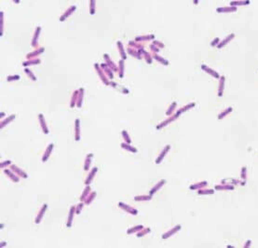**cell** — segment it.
Wrapping results in <instances>:
<instances>
[{
	"mask_svg": "<svg viewBox=\"0 0 258 248\" xmlns=\"http://www.w3.org/2000/svg\"><path fill=\"white\" fill-rule=\"evenodd\" d=\"M91 157H92V154H89L86 158V162H85V166H84V170L85 171H89V168L90 166L91 163Z\"/></svg>",
	"mask_w": 258,
	"mask_h": 248,
	"instance_id": "obj_38",
	"label": "cell"
},
{
	"mask_svg": "<svg viewBox=\"0 0 258 248\" xmlns=\"http://www.w3.org/2000/svg\"><path fill=\"white\" fill-rule=\"evenodd\" d=\"M224 84H226V77L221 76L219 78V87H218V97H223L224 91Z\"/></svg>",
	"mask_w": 258,
	"mask_h": 248,
	"instance_id": "obj_6",
	"label": "cell"
},
{
	"mask_svg": "<svg viewBox=\"0 0 258 248\" xmlns=\"http://www.w3.org/2000/svg\"><path fill=\"white\" fill-rule=\"evenodd\" d=\"M80 120L77 119L75 121V138H76V141H79L80 139Z\"/></svg>",
	"mask_w": 258,
	"mask_h": 248,
	"instance_id": "obj_11",
	"label": "cell"
},
{
	"mask_svg": "<svg viewBox=\"0 0 258 248\" xmlns=\"http://www.w3.org/2000/svg\"><path fill=\"white\" fill-rule=\"evenodd\" d=\"M232 111H233V108H232L231 106L227 107V108H226V109H224V110H223L221 113H219V114H218L217 119H218L219 120L224 119V117H226L228 114H230V113H231Z\"/></svg>",
	"mask_w": 258,
	"mask_h": 248,
	"instance_id": "obj_21",
	"label": "cell"
},
{
	"mask_svg": "<svg viewBox=\"0 0 258 248\" xmlns=\"http://www.w3.org/2000/svg\"><path fill=\"white\" fill-rule=\"evenodd\" d=\"M151 232V229H149V228H144L142 230H140V232L137 233V237H143V236H144L145 234H147V233H149Z\"/></svg>",
	"mask_w": 258,
	"mask_h": 248,
	"instance_id": "obj_43",
	"label": "cell"
},
{
	"mask_svg": "<svg viewBox=\"0 0 258 248\" xmlns=\"http://www.w3.org/2000/svg\"><path fill=\"white\" fill-rule=\"evenodd\" d=\"M153 58H154V59H156V60H157V61L161 62L162 64H164L165 65H169V62H168V61H166L165 59L161 58V57H160V56H159V55H157L156 53H154V54H153Z\"/></svg>",
	"mask_w": 258,
	"mask_h": 248,
	"instance_id": "obj_44",
	"label": "cell"
},
{
	"mask_svg": "<svg viewBox=\"0 0 258 248\" xmlns=\"http://www.w3.org/2000/svg\"><path fill=\"white\" fill-rule=\"evenodd\" d=\"M165 183H166V180H164V179H162V180H160V181L157 183L155 187H154L152 190H151V191H150V195H154L155 194V193L157 192V191H159L160 188H162L165 185Z\"/></svg>",
	"mask_w": 258,
	"mask_h": 248,
	"instance_id": "obj_18",
	"label": "cell"
},
{
	"mask_svg": "<svg viewBox=\"0 0 258 248\" xmlns=\"http://www.w3.org/2000/svg\"><path fill=\"white\" fill-rule=\"evenodd\" d=\"M9 164H10V161H7L6 162H2L0 166H1V168H4V167H5V165H9Z\"/></svg>",
	"mask_w": 258,
	"mask_h": 248,
	"instance_id": "obj_56",
	"label": "cell"
},
{
	"mask_svg": "<svg viewBox=\"0 0 258 248\" xmlns=\"http://www.w3.org/2000/svg\"><path fill=\"white\" fill-rule=\"evenodd\" d=\"M220 38L219 37H215V38L211 42V47H217V46L219 45V43H220Z\"/></svg>",
	"mask_w": 258,
	"mask_h": 248,
	"instance_id": "obj_49",
	"label": "cell"
},
{
	"mask_svg": "<svg viewBox=\"0 0 258 248\" xmlns=\"http://www.w3.org/2000/svg\"><path fill=\"white\" fill-rule=\"evenodd\" d=\"M90 14H91V15H93V14L95 13V10H94V7H95L94 4H95V1H90Z\"/></svg>",
	"mask_w": 258,
	"mask_h": 248,
	"instance_id": "obj_52",
	"label": "cell"
},
{
	"mask_svg": "<svg viewBox=\"0 0 258 248\" xmlns=\"http://www.w3.org/2000/svg\"><path fill=\"white\" fill-rule=\"evenodd\" d=\"M176 106H177V104H176V103H175V102L172 104V106H170L169 107V110L167 111V115H168V116H170V115L172 114V113L174 111V108L176 107Z\"/></svg>",
	"mask_w": 258,
	"mask_h": 248,
	"instance_id": "obj_48",
	"label": "cell"
},
{
	"mask_svg": "<svg viewBox=\"0 0 258 248\" xmlns=\"http://www.w3.org/2000/svg\"><path fill=\"white\" fill-rule=\"evenodd\" d=\"M98 172V168L97 167H94L92 170H91V172L89 174V175H88V177H87V179H86V185L87 186H89V185L90 184V182L92 181V179L94 178V175H95V174H96Z\"/></svg>",
	"mask_w": 258,
	"mask_h": 248,
	"instance_id": "obj_20",
	"label": "cell"
},
{
	"mask_svg": "<svg viewBox=\"0 0 258 248\" xmlns=\"http://www.w3.org/2000/svg\"><path fill=\"white\" fill-rule=\"evenodd\" d=\"M207 185H208L207 181H201V182L196 183L194 185H191V186L189 187V188L191 190H201V188H204Z\"/></svg>",
	"mask_w": 258,
	"mask_h": 248,
	"instance_id": "obj_12",
	"label": "cell"
},
{
	"mask_svg": "<svg viewBox=\"0 0 258 248\" xmlns=\"http://www.w3.org/2000/svg\"><path fill=\"white\" fill-rule=\"evenodd\" d=\"M15 117H16L15 115H11V116H10V117H8L7 119H6L5 120H3L2 122H1V124H0V129H3L7 124H9L10 122H11V121L15 119Z\"/></svg>",
	"mask_w": 258,
	"mask_h": 248,
	"instance_id": "obj_28",
	"label": "cell"
},
{
	"mask_svg": "<svg viewBox=\"0 0 258 248\" xmlns=\"http://www.w3.org/2000/svg\"><path fill=\"white\" fill-rule=\"evenodd\" d=\"M101 67H102V69H103V70H105V73L108 75V77H109L110 78H114V76H113V70H112L109 66H106L105 64H102L101 65Z\"/></svg>",
	"mask_w": 258,
	"mask_h": 248,
	"instance_id": "obj_31",
	"label": "cell"
},
{
	"mask_svg": "<svg viewBox=\"0 0 258 248\" xmlns=\"http://www.w3.org/2000/svg\"><path fill=\"white\" fill-rule=\"evenodd\" d=\"M24 71H25V73L27 74V76H28V77L30 78L31 79H32V80H34V81H36V76L32 73V71H31V70H29L28 68H25V70H24Z\"/></svg>",
	"mask_w": 258,
	"mask_h": 248,
	"instance_id": "obj_47",
	"label": "cell"
},
{
	"mask_svg": "<svg viewBox=\"0 0 258 248\" xmlns=\"http://www.w3.org/2000/svg\"><path fill=\"white\" fill-rule=\"evenodd\" d=\"M234 38H235V34H233V33H232V34H229V35L227 36L223 40L220 41L219 45L217 46V49H222V48H224V47H226V46H227L228 43H229V42H231Z\"/></svg>",
	"mask_w": 258,
	"mask_h": 248,
	"instance_id": "obj_3",
	"label": "cell"
},
{
	"mask_svg": "<svg viewBox=\"0 0 258 248\" xmlns=\"http://www.w3.org/2000/svg\"><path fill=\"white\" fill-rule=\"evenodd\" d=\"M53 146H54L53 144H49V145L48 148L46 149V151L44 152V155H43V158H42V161L43 162H46V161H48V159L49 158V156H51V153L52 152V150H53Z\"/></svg>",
	"mask_w": 258,
	"mask_h": 248,
	"instance_id": "obj_15",
	"label": "cell"
},
{
	"mask_svg": "<svg viewBox=\"0 0 258 248\" xmlns=\"http://www.w3.org/2000/svg\"><path fill=\"white\" fill-rule=\"evenodd\" d=\"M8 81H11V80H18V79H20V76H10V77L7 78Z\"/></svg>",
	"mask_w": 258,
	"mask_h": 248,
	"instance_id": "obj_51",
	"label": "cell"
},
{
	"mask_svg": "<svg viewBox=\"0 0 258 248\" xmlns=\"http://www.w3.org/2000/svg\"><path fill=\"white\" fill-rule=\"evenodd\" d=\"M95 68H96V70H97V72H98V74H99V76H100V78H101V79H102V81L105 84V85H109V81L107 80V78H106V77H105V72L103 73V71H102V69H101V67H100L97 64H95Z\"/></svg>",
	"mask_w": 258,
	"mask_h": 248,
	"instance_id": "obj_13",
	"label": "cell"
},
{
	"mask_svg": "<svg viewBox=\"0 0 258 248\" xmlns=\"http://www.w3.org/2000/svg\"><path fill=\"white\" fill-rule=\"evenodd\" d=\"M170 145H167L163 149H162V151H161L160 155L159 156V158H157V159H156V164H159V163L161 162L162 159H164V157L166 156V155H167V153L170 151Z\"/></svg>",
	"mask_w": 258,
	"mask_h": 248,
	"instance_id": "obj_10",
	"label": "cell"
},
{
	"mask_svg": "<svg viewBox=\"0 0 258 248\" xmlns=\"http://www.w3.org/2000/svg\"><path fill=\"white\" fill-rule=\"evenodd\" d=\"M151 49H152L153 52H159V48H157V47H156V45H154V44L151 45Z\"/></svg>",
	"mask_w": 258,
	"mask_h": 248,
	"instance_id": "obj_55",
	"label": "cell"
},
{
	"mask_svg": "<svg viewBox=\"0 0 258 248\" xmlns=\"http://www.w3.org/2000/svg\"><path fill=\"white\" fill-rule=\"evenodd\" d=\"M95 196H96V192L90 193V196H88V198H87V199L85 200V203H86V204H90V203H92V201L94 200Z\"/></svg>",
	"mask_w": 258,
	"mask_h": 248,
	"instance_id": "obj_42",
	"label": "cell"
},
{
	"mask_svg": "<svg viewBox=\"0 0 258 248\" xmlns=\"http://www.w3.org/2000/svg\"><path fill=\"white\" fill-rule=\"evenodd\" d=\"M90 187L87 186L84 192H83V194L80 196V201H84L87 198H88V195L90 194Z\"/></svg>",
	"mask_w": 258,
	"mask_h": 248,
	"instance_id": "obj_35",
	"label": "cell"
},
{
	"mask_svg": "<svg viewBox=\"0 0 258 248\" xmlns=\"http://www.w3.org/2000/svg\"><path fill=\"white\" fill-rule=\"evenodd\" d=\"M195 106H196V104H195V103H190V104H187V106H183L182 108H180V109H179V110L177 111V113H176V115H175V116L178 117L179 116H180V115L182 114V113H184V112H185V111H187V110H189V109L195 107Z\"/></svg>",
	"mask_w": 258,
	"mask_h": 248,
	"instance_id": "obj_16",
	"label": "cell"
},
{
	"mask_svg": "<svg viewBox=\"0 0 258 248\" xmlns=\"http://www.w3.org/2000/svg\"><path fill=\"white\" fill-rule=\"evenodd\" d=\"M47 208H48V204H44L42 206V208L40 209L39 213L37 214V216L36 217V220H35L36 224H39L41 222V220H42V218H43L45 213H46V210H47Z\"/></svg>",
	"mask_w": 258,
	"mask_h": 248,
	"instance_id": "obj_9",
	"label": "cell"
},
{
	"mask_svg": "<svg viewBox=\"0 0 258 248\" xmlns=\"http://www.w3.org/2000/svg\"><path fill=\"white\" fill-rule=\"evenodd\" d=\"M103 58L105 59L106 65H108V66H109L113 71H116V66L115 65L114 62L110 60V58H109V56H108V54H105V55H103Z\"/></svg>",
	"mask_w": 258,
	"mask_h": 248,
	"instance_id": "obj_26",
	"label": "cell"
},
{
	"mask_svg": "<svg viewBox=\"0 0 258 248\" xmlns=\"http://www.w3.org/2000/svg\"><path fill=\"white\" fill-rule=\"evenodd\" d=\"M152 199V195H143V196H136L134 200L136 201H150Z\"/></svg>",
	"mask_w": 258,
	"mask_h": 248,
	"instance_id": "obj_37",
	"label": "cell"
},
{
	"mask_svg": "<svg viewBox=\"0 0 258 248\" xmlns=\"http://www.w3.org/2000/svg\"><path fill=\"white\" fill-rule=\"evenodd\" d=\"M144 229V226L143 225H138V226H135V227H133V228H131V229H128V234H132V233H134V232H140V230H142Z\"/></svg>",
	"mask_w": 258,
	"mask_h": 248,
	"instance_id": "obj_33",
	"label": "cell"
},
{
	"mask_svg": "<svg viewBox=\"0 0 258 248\" xmlns=\"http://www.w3.org/2000/svg\"><path fill=\"white\" fill-rule=\"evenodd\" d=\"M1 34H3V12H1Z\"/></svg>",
	"mask_w": 258,
	"mask_h": 248,
	"instance_id": "obj_57",
	"label": "cell"
},
{
	"mask_svg": "<svg viewBox=\"0 0 258 248\" xmlns=\"http://www.w3.org/2000/svg\"><path fill=\"white\" fill-rule=\"evenodd\" d=\"M119 77L120 78H123V75H124V60H121L119 61Z\"/></svg>",
	"mask_w": 258,
	"mask_h": 248,
	"instance_id": "obj_45",
	"label": "cell"
},
{
	"mask_svg": "<svg viewBox=\"0 0 258 248\" xmlns=\"http://www.w3.org/2000/svg\"><path fill=\"white\" fill-rule=\"evenodd\" d=\"M4 115H5V114H4V112H2L1 114H0V116H1V117H4Z\"/></svg>",
	"mask_w": 258,
	"mask_h": 248,
	"instance_id": "obj_59",
	"label": "cell"
},
{
	"mask_svg": "<svg viewBox=\"0 0 258 248\" xmlns=\"http://www.w3.org/2000/svg\"><path fill=\"white\" fill-rule=\"evenodd\" d=\"M251 245H252V240H247L246 243H245V245H243V247L244 248H248V247H250Z\"/></svg>",
	"mask_w": 258,
	"mask_h": 248,
	"instance_id": "obj_54",
	"label": "cell"
},
{
	"mask_svg": "<svg viewBox=\"0 0 258 248\" xmlns=\"http://www.w3.org/2000/svg\"><path fill=\"white\" fill-rule=\"evenodd\" d=\"M78 96H79V90H78V91H75L74 93H73V96H72V99H71V104H70V106H71L72 108L75 106V104L77 103Z\"/></svg>",
	"mask_w": 258,
	"mask_h": 248,
	"instance_id": "obj_25",
	"label": "cell"
},
{
	"mask_svg": "<svg viewBox=\"0 0 258 248\" xmlns=\"http://www.w3.org/2000/svg\"><path fill=\"white\" fill-rule=\"evenodd\" d=\"M177 119V117L174 115V116H172V117H169V119H167L166 120H164V121H162V122L159 124V125H157V130H159V129H161L162 127H164V126H167L169 123H170V122H172L173 120H175Z\"/></svg>",
	"mask_w": 258,
	"mask_h": 248,
	"instance_id": "obj_22",
	"label": "cell"
},
{
	"mask_svg": "<svg viewBox=\"0 0 258 248\" xmlns=\"http://www.w3.org/2000/svg\"><path fill=\"white\" fill-rule=\"evenodd\" d=\"M221 184H228V185H233V186H237V185L245 186V185H246V182L240 181V180L236 179V178H224L221 181Z\"/></svg>",
	"mask_w": 258,
	"mask_h": 248,
	"instance_id": "obj_1",
	"label": "cell"
},
{
	"mask_svg": "<svg viewBox=\"0 0 258 248\" xmlns=\"http://www.w3.org/2000/svg\"><path fill=\"white\" fill-rule=\"evenodd\" d=\"M118 49H119V52H120V54H121V56H122V60H126L127 59V56H126V54H125V52H124V49H123V45H122V43L121 42H118Z\"/></svg>",
	"mask_w": 258,
	"mask_h": 248,
	"instance_id": "obj_40",
	"label": "cell"
},
{
	"mask_svg": "<svg viewBox=\"0 0 258 248\" xmlns=\"http://www.w3.org/2000/svg\"><path fill=\"white\" fill-rule=\"evenodd\" d=\"M38 117H39V121H40V124H41V128H42L43 130V133L45 134H48L49 133V129L47 127V125H46V121L44 120V116L43 114H39L38 115Z\"/></svg>",
	"mask_w": 258,
	"mask_h": 248,
	"instance_id": "obj_23",
	"label": "cell"
},
{
	"mask_svg": "<svg viewBox=\"0 0 258 248\" xmlns=\"http://www.w3.org/2000/svg\"><path fill=\"white\" fill-rule=\"evenodd\" d=\"M83 205H84V203H82V201H81V203H80L79 204H78V205H77V206H78V207H77V208L76 209V213H77V215H78V214H79V213H80V210H81V209L83 208Z\"/></svg>",
	"mask_w": 258,
	"mask_h": 248,
	"instance_id": "obj_53",
	"label": "cell"
},
{
	"mask_svg": "<svg viewBox=\"0 0 258 248\" xmlns=\"http://www.w3.org/2000/svg\"><path fill=\"white\" fill-rule=\"evenodd\" d=\"M201 69L204 71V72H206L207 74H209L210 76H211V77L216 78V79H219L220 78H221V76L219 75L218 72H216L215 70H214L213 68H211V67H209V66H207L206 65H201Z\"/></svg>",
	"mask_w": 258,
	"mask_h": 248,
	"instance_id": "obj_2",
	"label": "cell"
},
{
	"mask_svg": "<svg viewBox=\"0 0 258 248\" xmlns=\"http://www.w3.org/2000/svg\"><path fill=\"white\" fill-rule=\"evenodd\" d=\"M75 212H76V206H72L71 208H70L69 216L67 218V223H66L67 228H71V227H72V222H73V217H74V215H75Z\"/></svg>",
	"mask_w": 258,
	"mask_h": 248,
	"instance_id": "obj_14",
	"label": "cell"
},
{
	"mask_svg": "<svg viewBox=\"0 0 258 248\" xmlns=\"http://www.w3.org/2000/svg\"><path fill=\"white\" fill-rule=\"evenodd\" d=\"M214 190H204V188H201V190H198V195H213L214 194Z\"/></svg>",
	"mask_w": 258,
	"mask_h": 248,
	"instance_id": "obj_32",
	"label": "cell"
},
{
	"mask_svg": "<svg viewBox=\"0 0 258 248\" xmlns=\"http://www.w3.org/2000/svg\"><path fill=\"white\" fill-rule=\"evenodd\" d=\"M240 178L242 179V181H245V182H246V180H247V167L243 166L242 168H241Z\"/></svg>",
	"mask_w": 258,
	"mask_h": 248,
	"instance_id": "obj_39",
	"label": "cell"
},
{
	"mask_svg": "<svg viewBox=\"0 0 258 248\" xmlns=\"http://www.w3.org/2000/svg\"><path fill=\"white\" fill-rule=\"evenodd\" d=\"M40 30H41V28H40L39 26L36 29L35 36H34V38H33V43H32V46H33V47H36V44H37V40H38V36H39Z\"/></svg>",
	"mask_w": 258,
	"mask_h": 248,
	"instance_id": "obj_29",
	"label": "cell"
},
{
	"mask_svg": "<svg viewBox=\"0 0 258 248\" xmlns=\"http://www.w3.org/2000/svg\"><path fill=\"white\" fill-rule=\"evenodd\" d=\"M41 61L39 60V59H34V60H29L27 62H24L23 65V66H27V65H37V64H40Z\"/></svg>",
	"mask_w": 258,
	"mask_h": 248,
	"instance_id": "obj_36",
	"label": "cell"
},
{
	"mask_svg": "<svg viewBox=\"0 0 258 248\" xmlns=\"http://www.w3.org/2000/svg\"><path fill=\"white\" fill-rule=\"evenodd\" d=\"M181 228H182L181 225H176L173 229H170L169 232H167L166 233H164L163 235H162V239H168V238H170V236H172V235L175 234L177 232H179V230L181 229Z\"/></svg>",
	"mask_w": 258,
	"mask_h": 248,
	"instance_id": "obj_8",
	"label": "cell"
},
{
	"mask_svg": "<svg viewBox=\"0 0 258 248\" xmlns=\"http://www.w3.org/2000/svg\"><path fill=\"white\" fill-rule=\"evenodd\" d=\"M214 190H219V191L234 190L235 186H233V185H228V184H220V185H216V186L214 187Z\"/></svg>",
	"mask_w": 258,
	"mask_h": 248,
	"instance_id": "obj_5",
	"label": "cell"
},
{
	"mask_svg": "<svg viewBox=\"0 0 258 248\" xmlns=\"http://www.w3.org/2000/svg\"><path fill=\"white\" fill-rule=\"evenodd\" d=\"M83 93H84V89L81 88V89H79V96H78V101H77V107H81L82 100H83Z\"/></svg>",
	"mask_w": 258,
	"mask_h": 248,
	"instance_id": "obj_41",
	"label": "cell"
},
{
	"mask_svg": "<svg viewBox=\"0 0 258 248\" xmlns=\"http://www.w3.org/2000/svg\"><path fill=\"white\" fill-rule=\"evenodd\" d=\"M238 10V8L236 7H222V8H216V11L218 13H231V12H236Z\"/></svg>",
	"mask_w": 258,
	"mask_h": 248,
	"instance_id": "obj_7",
	"label": "cell"
},
{
	"mask_svg": "<svg viewBox=\"0 0 258 248\" xmlns=\"http://www.w3.org/2000/svg\"><path fill=\"white\" fill-rule=\"evenodd\" d=\"M122 136H123V138L125 139V143H128V144H131V138H130V136H129V134H128V133L125 131V130H123L122 131Z\"/></svg>",
	"mask_w": 258,
	"mask_h": 248,
	"instance_id": "obj_46",
	"label": "cell"
},
{
	"mask_svg": "<svg viewBox=\"0 0 258 248\" xmlns=\"http://www.w3.org/2000/svg\"><path fill=\"white\" fill-rule=\"evenodd\" d=\"M121 148L123 149H126V150L131 151V152H133V153H136L137 152V149L135 148H133V146H130V144H128V143H122V144H121Z\"/></svg>",
	"mask_w": 258,
	"mask_h": 248,
	"instance_id": "obj_30",
	"label": "cell"
},
{
	"mask_svg": "<svg viewBox=\"0 0 258 248\" xmlns=\"http://www.w3.org/2000/svg\"><path fill=\"white\" fill-rule=\"evenodd\" d=\"M5 245H6V243L3 242V243H1V245H0V247H3V246H5Z\"/></svg>",
	"mask_w": 258,
	"mask_h": 248,
	"instance_id": "obj_58",
	"label": "cell"
},
{
	"mask_svg": "<svg viewBox=\"0 0 258 248\" xmlns=\"http://www.w3.org/2000/svg\"><path fill=\"white\" fill-rule=\"evenodd\" d=\"M44 52V49L43 48H40V49H36V50H35L34 52H31V53H29V54H27V59H30L31 60V58L32 57H35V56H36V55H39V54H41Z\"/></svg>",
	"mask_w": 258,
	"mask_h": 248,
	"instance_id": "obj_34",
	"label": "cell"
},
{
	"mask_svg": "<svg viewBox=\"0 0 258 248\" xmlns=\"http://www.w3.org/2000/svg\"><path fill=\"white\" fill-rule=\"evenodd\" d=\"M76 8H77L76 6H73V7L70 8L69 10H66V11H65V13L61 17L60 21H62H62H64V19H66V18H67V17H69L70 15H71V14L73 13V11L76 10Z\"/></svg>",
	"mask_w": 258,
	"mask_h": 248,
	"instance_id": "obj_27",
	"label": "cell"
},
{
	"mask_svg": "<svg viewBox=\"0 0 258 248\" xmlns=\"http://www.w3.org/2000/svg\"><path fill=\"white\" fill-rule=\"evenodd\" d=\"M4 173H5L6 174H8L9 175V177L12 180V181L13 182H19V177H18V175L16 174L13 171H10V170H4Z\"/></svg>",
	"mask_w": 258,
	"mask_h": 248,
	"instance_id": "obj_24",
	"label": "cell"
},
{
	"mask_svg": "<svg viewBox=\"0 0 258 248\" xmlns=\"http://www.w3.org/2000/svg\"><path fill=\"white\" fill-rule=\"evenodd\" d=\"M251 3L249 0H236V1H231L229 4L231 7H238V6H247Z\"/></svg>",
	"mask_w": 258,
	"mask_h": 248,
	"instance_id": "obj_17",
	"label": "cell"
},
{
	"mask_svg": "<svg viewBox=\"0 0 258 248\" xmlns=\"http://www.w3.org/2000/svg\"><path fill=\"white\" fill-rule=\"evenodd\" d=\"M11 171H13L14 173L17 174L18 176H21V177H23V178H27V174L24 173L23 171L21 170L20 168H18L16 165H12L11 166Z\"/></svg>",
	"mask_w": 258,
	"mask_h": 248,
	"instance_id": "obj_19",
	"label": "cell"
},
{
	"mask_svg": "<svg viewBox=\"0 0 258 248\" xmlns=\"http://www.w3.org/2000/svg\"><path fill=\"white\" fill-rule=\"evenodd\" d=\"M118 206L121 209H123L125 212L131 214V215H133V216L138 215V211H137L136 209L132 208L131 206H130V205H128V204H125L123 203H118Z\"/></svg>",
	"mask_w": 258,
	"mask_h": 248,
	"instance_id": "obj_4",
	"label": "cell"
},
{
	"mask_svg": "<svg viewBox=\"0 0 258 248\" xmlns=\"http://www.w3.org/2000/svg\"><path fill=\"white\" fill-rule=\"evenodd\" d=\"M154 38V36H141V37H137L136 40L139 41V40H148V39H153Z\"/></svg>",
	"mask_w": 258,
	"mask_h": 248,
	"instance_id": "obj_50",
	"label": "cell"
}]
</instances>
